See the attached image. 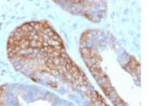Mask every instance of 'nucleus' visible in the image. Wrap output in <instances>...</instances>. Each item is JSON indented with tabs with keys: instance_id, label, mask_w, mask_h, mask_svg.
Listing matches in <instances>:
<instances>
[{
	"instance_id": "nucleus-1",
	"label": "nucleus",
	"mask_w": 159,
	"mask_h": 106,
	"mask_svg": "<svg viewBox=\"0 0 159 106\" xmlns=\"http://www.w3.org/2000/svg\"><path fill=\"white\" fill-rule=\"evenodd\" d=\"M104 106H107V105H104Z\"/></svg>"
}]
</instances>
